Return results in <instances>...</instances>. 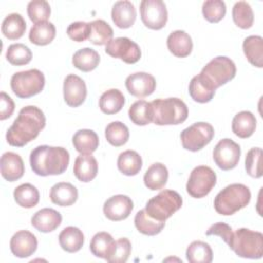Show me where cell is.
<instances>
[{"mask_svg":"<svg viewBox=\"0 0 263 263\" xmlns=\"http://www.w3.org/2000/svg\"><path fill=\"white\" fill-rule=\"evenodd\" d=\"M135 226L139 232L145 235H156L164 227L165 222L151 218L145 210L139 211L135 216Z\"/></svg>","mask_w":263,"mask_h":263,"instance_id":"cell-37","label":"cell"},{"mask_svg":"<svg viewBox=\"0 0 263 263\" xmlns=\"http://www.w3.org/2000/svg\"><path fill=\"white\" fill-rule=\"evenodd\" d=\"M1 31L9 40L20 39L26 31V22L20 13H10L3 20Z\"/></svg>","mask_w":263,"mask_h":263,"instance_id":"cell-32","label":"cell"},{"mask_svg":"<svg viewBox=\"0 0 263 263\" xmlns=\"http://www.w3.org/2000/svg\"><path fill=\"white\" fill-rule=\"evenodd\" d=\"M100 63L99 53L89 47H84L77 50L72 58V64L74 67L82 72H90L95 70Z\"/></svg>","mask_w":263,"mask_h":263,"instance_id":"cell-31","label":"cell"},{"mask_svg":"<svg viewBox=\"0 0 263 263\" xmlns=\"http://www.w3.org/2000/svg\"><path fill=\"white\" fill-rule=\"evenodd\" d=\"M13 197L15 202L25 209H31L37 205L39 202V191L30 183L21 184L13 191Z\"/></svg>","mask_w":263,"mask_h":263,"instance_id":"cell-34","label":"cell"},{"mask_svg":"<svg viewBox=\"0 0 263 263\" xmlns=\"http://www.w3.org/2000/svg\"><path fill=\"white\" fill-rule=\"evenodd\" d=\"M232 18L234 24L241 29H249L254 23V13L251 5L246 1H238L233 5Z\"/></svg>","mask_w":263,"mask_h":263,"instance_id":"cell-41","label":"cell"},{"mask_svg":"<svg viewBox=\"0 0 263 263\" xmlns=\"http://www.w3.org/2000/svg\"><path fill=\"white\" fill-rule=\"evenodd\" d=\"M228 246L241 258L260 259L263 256V234L248 228H239L233 232Z\"/></svg>","mask_w":263,"mask_h":263,"instance_id":"cell-6","label":"cell"},{"mask_svg":"<svg viewBox=\"0 0 263 263\" xmlns=\"http://www.w3.org/2000/svg\"><path fill=\"white\" fill-rule=\"evenodd\" d=\"M181 195L174 190H163L146 203L145 211L153 219L165 222L182 206Z\"/></svg>","mask_w":263,"mask_h":263,"instance_id":"cell-7","label":"cell"},{"mask_svg":"<svg viewBox=\"0 0 263 263\" xmlns=\"http://www.w3.org/2000/svg\"><path fill=\"white\" fill-rule=\"evenodd\" d=\"M106 53L120 59L126 64H135L141 59L140 46L127 37H117L106 44Z\"/></svg>","mask_w":263,"mask_h":263,"instance_id":"cell-13","label":"cell"},{"mask_svg":"<svg viewBox=\"0 0 263 263\" xmlns=\"http://www.w3.org/2000/svg\"><path fill=\"white\" fill-rule=\"evenodd\" d=\"M189 95L193 101L197 103H208L214 96L215 91L208 89L196 76H194L189 83Z\"/></svg>","mask_w":263,"mask_h":263,"instance_id":"cell-46","label":"cell"},{"mask_svg":"<svg viewBox=\"0 0 263 263\" xmlns=\"http://www.w3.org/2000/svg\"><path fill=\"white\" fill-rule=\"evenodd\" d=\"M255 115L250 111H241L237 113L232 119V132L235 136L246 139L251 137L256 129Z\"/></svg>","mask_w":263,"mask_h":263,"instance_id":"cell-25","label":"cell"},{"mask_svg":"<svg viewBox=\"0 0 263 263\" xmlns=\"http://www.w3.org/2000/svg\"><path fill=\"white\" fill-rule=\"evenodd\" d=\"M14 111V102L4 91L0 92V120L9 118Z\"/></svg>","mask_w":263,"mask_h":263,"instance_id":"cell-50","label":"cell"},{"mask_svg":"<svg viewBox=\"0 0 263 263\" xmlns=\"http://www.w3.org/2000/svg\"><path fill=\"white\" fill-rule=\"evenodd\" d=\"M125 103L123 93L117 88H111L102 93L99 100V106L103 113L111 115L118 113Z\"/></svg>","mask_w":263,"mask_h":263,"instance_id":"cell-29","label":"cell"},{"mask_svg":"<svg viewBox=\"0 0 263 263\" xmlns=\"http://www.w3.org/2000/svg\"><path fill=\"white\" fill-rule=\"evenodd\" d=\"M216 182V173L210 166L198 165L192 170L186 184V190L190 196L201 198L211 192Z\"/></svg>","mask_w":263,"mask_h":263,"instance_id":"cell-9","label":"cell"},{"mask_svg":"<svg viewBox=\"0 0 263 263\" xmlns=\"http://www.w3.org/2000/svg\"><path fill=\"white\" fill-rule=\"evenodd\" d=\"M44 84V75L38 69L16 72L10 79V86L13 93L21 99L31 98L41 92Z\"/></svg>","mask_w":263,"mask_h":263,"instance_id":"cell-8","label":"cell"},{"mask_svg":"<svg viewBox=\"0 0 263 263\" xmlns=\"http://www.w3.org/2000/svg\"><path fill=\"white\" fill-rule=\"evenodd\" d=\"M38 241L36 236L28 230L15 232L10 239V251L18 258H27L33 255L37 250Z\"/></svg>","mask_w":263,"mask_h":263,"instance_id":"cell-17","label":"cell"},{"mask_svg":"<svg viewBox=\"0 0 263 263\" xmlns=\"http://www.w3.org/2000/svg\"><path fill=\"white\" fill-rule=\"evenodd\" d=\"M213 158L219 168L223 171L232 170L239 161L240 147L231 139H222L214 148Z\"/></svg>","mask_w":263,"mask_h":263,"instance_id":"cell-12","label":"cell"},{"mask_svg":"<svg viewBox=\"0 0 263 263\" xmlns=\"http://www.w3.org/2000/svg\"><path fill=\"white\" fill-rule=\"evenodd\" d=\"M75 177L84 183L90 182L97 177L98 162L91 154H80L77 156L73 166Z\"/></svg>","mask_w":263,"mask_h":263,"instance_id":"cell-22","label":"cell"},{"mask_svg":"<svg viewBox=\"0 0 263 263\" xmlns=\"http://www.w3.org/2000/svg\"><path fill=\"white\" fill-rule=\"evenodd\" d=\"M63 91L66 104L73 108L82 105L87 95L85 82L75 74H69L65 78Z\"/></svg>","mask_w":263,"mask_h":263,"instance_id":"cell-14","label":"cell"},{"mask_svg":"<svg viewBox=\"0 0 263 263\" xmlns=\"http://www.w3.org/2000/svg\"><path fill=\"white\" fill-rule=\"evenodd\" d=\"M142 158L134 150H126L119 154L117 159L118 170L125 176H136L142 168Z\"/></svg>","mask_w":263,"mask_h":263,"instance_id":"cell-33","label":"cell"},{"mask_svg":"<svg viewBox=\"0 0 263 263\" xmlns=\"http://www.w3.org/2000/svg\"><path fill=\"white\" fill-rule=\"evenodd\" d=\"M44 113L36 106H26L18 112L6 133V141L10 146L23 147L36 139L45 126Z\"/></svg>","mask_w":263,"mask_h":263,"instance_id":"cell-1","label":"cell"},{"mask_svg":"<svg viewBox=\"0 0 263 263\" xmlns=\"http://www.w3.org/2000/svg\"><path fill=\"white\" fill-rule=\"evenodd\" d=\"M59 242L64 251L68 253H76L84 243V235L79 228L68 226L59 234Z\"/></svg>","mask_w":263,"mask_h":263,"instance_id":"cell-24","label":"cell"},{"mask_svg":"<svg viewBox=\"0 0 263 263\" xmlns=\"http://www.w3.org/2000/svg\"><path fill=\"white\" fill-rule=\"evenodd\" d=\"M27 12L30 20L35 23H43L47 22L50 16V5L45 0H33L28 3Z\"/></svg>","mask_w":263,"mask_h":263,"instance_id":"cell-43","label":"cell"},{"mask_svg":"<svg viewBox=\"0 0 263 263\" xmlns=\"http://www.w3.org/2000/svg\"><path fill=\"white\" fill-rule=\"evenodd\" d=\"M105 137L112 146L120 147L127 142L129 132L124 123L120 121H113L106 126Z\"/></svg>","mask_w":263,"mask_h":263,"instance_id":"cell-40","label":"cell"},{"mask_svg":"<svg viewBox=\"0 0 263 263\" xmlns=\"http://www.w3.org/2000/svg\"><path fill=\"white\" fill-rule=\"evenodd\" d=\"M168 179V171L166 166L160 162L151 164L144 175L145 186L154 191L164 187Z\"/></svg>","mask_w":263,"mask_h":263,"instance_id":"cell-26","label":"cell"},{"mask_svg":"<svg viewBox=\"0 0 263 263\" xmlns=\"http://www.w3.org/2000/svg\"><path fill=\"white\" fill-rule=\"evenodd\" d=\"M125 87L132 96L144 98L150 96L156 87L155 78L146 72H136L125 79Z\"/></svg>","mask_w":263,"mask_h":263,"instance_id":"cell-16","label":"cell"},{"mask_svg":"<svg viewBox=\"0 0 263 263\" xmlns=\"http://www.w3.org/2000/svg\"><path fill=\"white\" fill-rule=\"evenodd\" d=\"M72 142L74 148L80 154H91L99 147V137L91 129L77 130L72 138Z\"/></svg>","mask_w":263,"mask_h":263,"instance_id":"cell-27","label":"cell"},{"mask_svg":"<svg viewBox=\"0 0 263 263\" xmlns=\"http://www.w3.org/2000/svg\"><path fill=\"white\" fill-rule=\"evenodd\" d=\"M6 60L13 66L27 65L32 60V51L23 43H14L8 46Z\"/></svg>","mask_w":263,"mask_h":263,"instance_id":"cell-42","label":"cell"},{"mask_svg":"<svg viewBox=\"0 0 263 263\" xmlns=\"http://www.w3.org/2000/svg\"><path fill=\"white\" fill-rule=\"evenodd\" d=\"M62 223V215L49 208H44L36 212L32 219L31 224L38 231L43 233H48L55 230Z\"/></svg>","mask_w":263,"mask_h":263,"instance_id":"cell-19","label":"cell"},{"mask_svg":"<svg viewBox=\"0 0 263 263\" xmlns=\"http://www.w3.org/2000/svg\"><path fill=\"white\" fill-rule=\"evenodd\" d=\"M203 17L210 23L220 22L226 14V5L222 0H208L202 4Z\"/></svg>","mask_w":263,"mask_h":263,"instance_id":"cell-44","label":"cell"},{"mask_svg":"<svg viewBox=\"0 0 263 263\" xmlns=\"http://www.w3.org/2000/svg\"><path fill=\"white\" fill-rule=\"evenodd\" d=\"M153 119L157 125H176L183 123L188 117L186 104L178 98L157 99L151 102Z\"/></svg>","mask_w":263,"mask_h":263,"instance_id":"cell-5","label":"cell"},{"mask_svg":"<svg viewBox=\"0 0 263 263\" xmlns=\"http://www.w3.org/2000/svg\"><path fill=\"white\" fill-rule=\"evenodd\" d=\"M49 198L54 204L60 206H69L77 200L78 191L71 183L60 182L51 187Z\"/></svg>","mask_w":263,"mask_h":263,"instance_id":"cell-23","label":"cell"},{"mask_svg":"<svg viewBox=\"0 0 263 263\" xmlns=\"http://www.w3.org/2000/svg\"><path fill=\"white\" fill-rule=\"evenodd\" d=\"M113 23L120 29L130 28L136 21L137 11L135 5L127 0L117 1L114 3L111 11Z\"/></svg>","mask_w":263,"mask_h":263,"instance_id":"cell-20","label":"cell"},{"mask_svg":"<svg viewBox=\"0 0 263 263\" xmlns=\"http://www.w3.org/2000/svg\"><path fill=\"white\" fill-rule=\"evenodd\" d=\"M242 49L247 60L255 67H263V38L252 35L247 37L242 43Z\"/></svg>","mask_w":263,"mask_h":263,"instance_id":"cell-28","label":"cell"},{"mask_svg":"<svg viewBox=\"0 0 263 263\" xmlns=\"http://www.w3.org/2000/svg\"><path fill=\"white\" fill-rule=\"evenodd\" d=\"M70 155L63 147L41 145L32 150L30 164L33 172L41 177L63 174L69 164Z\"/></svg>","mask_w":263,"mask_h":263,"instance_id":"cell-2","label":"cell"},{"mask_svg":"<svg viewBox=\"0 0 263 263\" xmlns=\"http://www.w3.org/2000/svg\"><path fill=\"white\" fill-rule=\"evenodd\" d=\"M168 50L177 58L188 57L193 47L191 37L182 30H176L172 32L166 40Z\"/></svg>","mask_w":263,"mask_h":263,"instance_id":"cell-21","label":"cell"},{"mask_svg":"<svg viewBox=\"0 0 263 263\" xmlns=\"http://www.w3.org/2000/svg\"><path fill=\"white\" fill-rule=\"evenodd\" d=\"M251 200V191L243 184H230L222 189L214 199L216 212L223 216H230L243 209Z\"/></svg>","mask_w":263,"mask_h":263,"instance_id":"cell-4","label":"cell"},{"mask_svg":"<svg viewBox=\"0 0 263 263\" xmlns=\"http://www.w3.org/2000/svg\"><path fill=\"white\" fill-rule=\"evenodd\" d=\"M236 74V67L232 60L219 55L210 61L196 77L210 90L216 89L232 80Z\"/></svg>","mask_w":263,"mask_h":263,"instance_id":"cell-3","label":"cell"},{"mask_svg":"<svg viewBox=\"0 0 263 263\" xmlns=\"http://www.w3.org/2000/svg\"><path fill=\"white\" fill-rule=\"evenodd\" d=\"M0 170L2 177L8 182L21 179L25 173V165L22 157L14 152H5L1 156Z\"/></svg>","mask_w":263,"mask_h":263,"instance_id":"cell-18","label":"cell"},{"mask_svg":"<svg viewBox=\"0 0 263 263\" xmlns=\"http://www.w3.org/2000/svg\"><path fill=\"white\" fill-rule=\"evenodd\" d=\"M128 116L133 123L137 125H147L152 122L153 110L151 103L145 100L135 102L128 110Z\"/></svg>","mask_w":263,"mask_h":263,"instance_id":"cell-36","label":"cell"},{"mask_svg":"<svg viewBox=\"0 0 263 263\" xmlns=\"http://www.w3.org/2000/svg\"><path fill=\"white\" fill-rule=\"evenodd\" d=\"M115 240L113 239L112 235L108 232H98L96 233L89 245L90 252L92 255L99 258L107 259L113 252L115 247Z\"/></svg>","mask_w":263,"mask_h":263,"instance_id":"cell-30","label":"cell"},{"mask_svg":"<svg viewBox=\"0 0 263 263\" xmlns=\"http://www.w3.org/2000/svg\"><path fill=\"white\" fill-rule=\"evenodd\" d=\"M134 209L133 200L123 194L114 195L108 198L103 206L104 215L111 221L126 219Z\"/></svg>","mask_w":263,"mask_h":263,"instance_id":"cell-15","label":"cell"},{"mask_svg":"<svg viewBox=\"0 0 263 263\" xmlns=\"http://www.w3.org/2000/svg\"><path fill=\"white\" fill-rule=\"evenodd\" d=\"M140 14L143 24L152 30L162 29L167 22L166 6L161 0L141 1Z\"/></svg>","mask_w":263,"mask_h":263,"instance_id":"cell-11","label":"cell"},{"mask_svg":"<svg viewBox=\"0 0 263 263\" xmlns=\"http://www.w3.org/2000/svg\"><path fill=\"white\" fill-rule=\"evenodd\" d=\"M205 234L206 235H218L228 245L230 242V240H231L233 231H232V228L228 224L220 222V223L213 224L206 230Z\"/></svg>","mask_w":263,"mask_h":263,"instance_id":"cell-49","label":"cell"},{"mask_svg":"<svg viewBox=\"0 0 263 263\" xmlns=\"http://www.w3.org/2000/svg\"><path fill=\"white\" fill-rule=\"evenodd\" d=\"M132 251V245L130 241L125 238H119L115 242L114 250L112 254L106 259L110 263H124L127 261Z\"/></svg>","mask_w":263,"mask_h":263,"instance_id":"cell-47","label":"cell"},{"mask_svg":"<svg viewBox=\"0 0 263 263\" xmlns=\"http://www.w3.org/2000/svg\"><path fill=\"white\" fill-rule=\"evenodd\" d=\"M55 37V27L50 22L35 24L29 33V39L36 45H47Z\"/></svg>","mask_w":263,"mask_h":263,"instance_id":"cell-35","label":"cell"},{"mask_svg":"<svg viewBox=\"0 0 263 263\" xmlns=\"http://www.w3.org/2000/svg\"><path fill=\"white\" fill-rule=\"evenodd\" d=\"M113 30L104 20H95L90 23L89 42L96 45H104L112 40Z\"/></svg>","mask_w":263,"mask_h":263,"instance_id":"cell-39","label":"cell"},{"mask_svg":"<svg viewBox=\"0 0 263 263\" xmlns=\"http://www.w3.org/2000/svg\"><path fill=\"white\" fill-rule=\"evenodd\" d=\"M215 130L208 122H195L182 130L180 138L184 149L196 152L206 146L214 138Z\"/></svg>","mask_w":263,"mask_h":263,"instance_id":"cell-10","label":"cell"},{"mask_svg":"<svg viewBox=\"0 0 263 263\" xmlns=\"http://www.w3.org/2000/svg\"><path fill=\"white\" fill-rule=\"evenodd\" d=\"M67 34L70 39L76 42H83L89 38L90 35V23L74 22L67 28Z\"/></svg>","mask_w":263,"mask_h":263,"instance_id":"cell-48","label":"cell"},{"mask_svg":"<svg viewBox=\"0 0 263 263\" xmlns=\"http://www.w3.org/2000/svg\"><path fill=\"white\" fill-rule=\"evenodd\" d=\"M186 258L190 263H210L213 260V251L209 243L195 240L188 246Z\"/></svg>","mask_w":263,"mask_h":263,"instance_id":"cell-38","label":"cell"},{"mask_svg":"<svg viewBox=\"0 0 263 263\" xmlns=\"http://www.w3.org/2000/svg\"><path fill=\"white\" fill-rule=\"evenodd\" d=\"M262 149L259 147L252 148L246 155L245 167L249 176L253 178H261L262 173Z\"/></svg>","mask_w":263,"mask_h":263,"instance_id":"cell-45","label":"cell"}]
</instances>
